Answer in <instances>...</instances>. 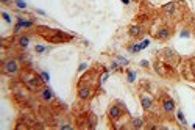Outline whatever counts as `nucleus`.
<instances>
[{"label": "nucleus", "instance_id": "4be33fe9", "mask_svg": "<svg viewBox=\"0 0 195 130\" xmlns=\"http://www.w3.org/2000/svg\"><path fill=\"white\" fill-rule=\"evenodd\" d=\"M140 45H142V49H145V47H147V45H148V39H145V41H144V43L140 44Z\"/></svg>", "mask_w": 195, "mask_h": 130}, {"label": "nucleus", "instance_id": "aec40b11", "mask_svg": "<svg viewBox=\"0 0 195 130\" xmlns=\"http://www.w3.org/2000/svg\"><path fill=\"white\" fill-rule=\"evenodd\" d=\"M189 35H190L189 30H183L181 31V38H189Z\"/></svg>", "mask_w": 195, "mask_h": 130}, {"label": "nucleus", "instance_id": "6ab92c4d", "mask_svg": "<svg viewBox=\"0 0 195 130\" xmlns=\"http://www.w3.org/2000/svg\"><path fill=\"white\" fill-rule=\"evenodd\" d=\"M44 50H45L44 45H36V52H38V53H42Z\"/></svg>", "mask_w": 195, "mask_h": 130}, {"label": "nucleus", "instance_id": "39448f33", "mask_svg": "<svg viewBox=\"0 0 195 130\" xmlns=\"http://www.w3.org/2000/svg\"><path fill=\"white\" fill-rule=\"evenodd\" d=\"M162 108H164L165 113L175 111V102H173L172 99H164V100H162Z\"/></svg>", "mask_w": 195, "mask_h": 130}, {"label": "nucleus", "instance_id": "f8f14e48", "mask_svg": "<svg viewBox=\"0 0 195 130\" xmlns=\"http://www.w3.org/2000/svg\"><path fill=\"white\" fill-rule=\"evenodd\" d=\"M162 10L167 13V14H173V13H175V3H167V5L162 6Z\"/></svg>", "mask_w": 195, "mask_h": 130}, {"label": "nucleus", "instance_id": "5701e85b", "mask_svg": "<svg viewBox=\"0 0 195 130\" xmlns=\"http://www.w3.org/2000/svg\"><path fill=\"white\" fill-rule=\"evenodd\" d=\"M142 66H144V68H148V61L144 60V61H142Z\"/></svg>", "mask_w": 195, "mask_h": 130}, {"label": "nucleus", "instance_id": "a878e982", "mask_svg": "<svg viewBox=\"0 0 195 130\" xmlns=\"http://www.w3.org/2000/svg\"><path fill=\"white\" fill-rule=\"evenodd\" d=\"M2 3H10V0H0Z\"/></svg>", "mask_w": 195, "mask_h": 130}, {"label": "nucleus", "instance_id": "1a4fd4ad", "mask_svg": "<svg viewBox=\"0 0 195 130\" xmlns=\"http://www.w3.org/2000/svg\"><path fill=\"white\" fill-rule=\"evenodd\" d=\"M140 103H142V108H144V110L148 111V110L151 108V105H153V99L145 96V97H142V100H140Z\"/></svg>", "mask_w": 195, "mask_h": 130}, {"label": "nucleus", "instance_id": "f257e3e1", "mask_svg": "<svg viewBox=\"0 0 195 130\" xmlns=\"http://www.w3.org/2000/svg\"><path fill=\"white\" fill-rule=\"evenodd\" d=\"M3 72L6 75H10V77H13L19 72V63L16 60H8L5 64H3Z\"/></svg>", "mask_w": 195, "mask_h": 130}, {"label": "nucleus", "instance_id": "a211bd4d", "mask_svg": "<svg viewBox=\"0 0 195 130\" xmlns=\"http://www.w3.org/2000/svg\"><path fill=\"white\" fill-rule=\"evenodd\" d=\"M178 119H180L183 124H186V119H184V115H183V111H178Z\"/></svg>", "mask_w": 195, "mask_h": 130}, {"label": "nucleus", "instance_id": "f3484780", "mask_svg": "<svg viewBox=\"0 0 195 130\" xmlns=\"http://www.w3.org/2000/svg\"><path fill=\"white\" fill-rule=\"evenodd\" d=\"M2 16H3V19H5L8 24H11V17H10V14H8V13H2Z\"/></svg>", "mask_w": 195, "mask_h": 130}, {"label": "nucleus", "instance_id": "412c9836", "mask_svg": "<svg viewBox=\"0 0 195 130\" xmlns=\"http://www.w3.org/2000/svg\"><path fill=\"white\" fill-rule=\"evenodd\" d=\"M41 75H42V80H44V82H48V74H47V72H42Z\"/></svg>", "mask_w": 195, "mask_h": 130}, {"label": "nucleus", "instance_id": "4468645a", "mask_svg": "<svg viewBox=\"0 0 195 130\" xmlns=\"http://www.w3.org/2000/svg\"><path fill=\"white\" fill-rule=\"evenodd\" d=\"M134 72H133V71H128V82H130V83H133V82H134Z\"/></svg>", "mask_w": 195, "mask_h": 130}, {"label": "nucleus", "instance_id": "bb28decb", "mask_svg": "<svg viewBox=\"0 0 195 130\" xmlns=\"http://www.w3.org/2000/svg\"><path fill=\"white\" fill-rule=\"evenodd\" d=\"M194 75H195V72H194Z\"/></svg>", "mask_w": 195, "mask_h": 130}, {"label": "nucleus", "instance_id": "6e6552de", "mask_svg": "<svg viewBox=\"0 0 195 130\" xmlns=\"http://www.w3.org/2000/svg\"><path fill=\"white\" fill-rule=\"evenodd\" d=\"M156 38H158V39H169V38H170V30H169V28H165V27L161 28V30L158 31Z\"/></svg>", "mask_w": 195, "mask_h": 130}, {"label": "nucleus", "instance_id": "ddd939ff", "mask_svg": "<svg viewBox=\"0 0 195 130\" xmlns=\"http://www.w3.org/2000/svg\"><path fill=\"white\" fill-rule=\"evenodd\" d=\"M133 127H134V129H142L144 127V121L140 119V118L134 119V121H133Z\"/></svg>", "mask_w": 195, "mask_h": 130}, {"label": "nucleus", "instance_id": "0eeeda50", "mask_svg": "<svg viewBox=\"0 0 195 130\" xmlns=\"http://www.w3.org/2000/svg\"><path fill=\"white\" fill-rule=\"evenodd\" d=\"M142 33H144V30H142V27H140V25H131V27H130V35L133 38L140 36Z\"/></svg>", "mask_w": 195, "mask_h": 130}, {"label": "nucleus", "instance_id": "2eb2a0df", "mask_svg": "<svg viewBox=\"0 0 195 130\" xmlns=\"http://www.w3.org/2000/svg\"><path fill=\"white\" fill-rule=\"evenodd\" d=\"M139 50H142V45H140V44H136V45H133V47H131V52H139Z\"/></svg>", "mask_w": 195, "mask_h": 130}, {"label": "nucleus", "instance_id": "20e7f679", "mask_svg": "<svg viewBox=\"0 0 195 130\" xmlns=\"http://www.w3.org/2000/svg\"><path fill=\"white\" fill-rule=\"evenodd\" d=\"M91 94H92V91H91L89 86H81L80 89H78V97H80L81 100H86L91 97Z\"/></svg>", "mask_w": 195, "mask_h": 130}, {"label": "nucleus", "instance_id": "b1692460", "mask_svg": "<svg viewBox=\"0 0 195 130\" xmlns=\"http://www.w3.org/2000/svg\"><path fill=\"white\" fill-rule=\"evenodd\" d=\"M113 69H119V64H117V63H115V61L113 63Z\"/></svg>", "mask_w": 195, "mask_h": 130}, {"label": "nucleus", "instance_id": "423d86ee", "mask_svg": "<svg viewBox=\"0 0 195 130\" xmlns=\"http://www.w3.org/2000/svg\"><path fill=\"white\" fill-rule=\"evenodd\" d=\"M31 25H33V20H22V19H19L17 25H16V31H19L20 28H30Z\"/></svg>", "mask_w": 195, "mask_h": 130}, {"label": "nucleus", "instance_id": "393cba45", "mask_svg": "<svg viewBox=\"0 0 195 130\" xmlns=\"http://www.w3.org/2000/svg\"><path fill=\"white\" fill-rule=\"evenodd\" d=\"M130 2H131V0H122V3H125V5H128Z\"/></svg>", "mask_w": 195, "mask_h": 130}, {"label": "nucleus", "instance_id": "9b49d317", "mask_svg": "<svg viewBox=\"0 0 195 130\" xmlns=\"http://www.w3.org/2000/svg\"><path fill=\"white\" fill-rule=\"evenodd\" d=\"M28 44H30V36H27V35L20 36V39H19V45H20V47H22V49H27Z\"/></svg>", "mask_w": 195, "mask_h": 130}, {"label": "nucleus", "instance_id": "9d476101", "mask_svg": "<svg viewBox=\"0 0 195 130\" xmlns=\"http://www.w3.org/2000/svg\"><path fill=\"white\" fill-rule=\"evenodd\" d=\"M53 99V93L50 88H45V89L42 91V100H45V102H50V100Z\"/></svg>", "mask_w": 195, "mask_h": 130}, {"label": "nucleus", "instance_id": "7ed1b4c3", "mask_svg": "<svg viewBox=\"0 0 195 130\" xmlns=\"http://www.w3.org/2000/svg\"><path fill=\"white\" fill-rule=\"evenodd\" d=\"M108 113H109V118L111 119H119L120 116L123 115L122 107H120V105H113V107L109 108V111H108Z\"/></svg>", "mask_w": 195, "mask_h": 130}, {"label": "nucleus", "instance_id": "f03ea898", "mask_svg": "<svg viewBox=\"0 0 195 130\" xmlns=\"http://www.w3.org/2000/svg\"><path fill=\"white\" fill-rule=\"evenodd\" d=\"M24 82H25V85L30 88V89H36V88H39V78L36 77V75L28 74V77H24Z\"/></svg>", "mask_w": 195, "mask_h": 130}, {"label": "nucleus", "instance_id": "dca6fc26", "mask_svg": "<svg viewBox=\"0 0 195 130\" xmlns=\"http://www.w3.org/2000/svg\"><path fill=\"white\" fill-rule=\"evenodd\" d=\"M16 5H17L19 8H27V3L22 2V0H16Z\"/></svg>", "mask_w": 195, "mask_h": 130}]
</instances>
